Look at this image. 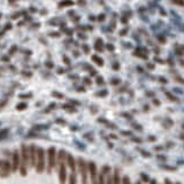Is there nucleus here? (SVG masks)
Instances as JSON below:
<instances>
[{
    "mask_svg": "<svg viewBox=\"0 0 184 184\" xmlns=\"http://www.w3.org/2000/svg\"><path fill=\"white\" fill-rule=\"evenodd\" d=\"M29 163V152L26 146L23 144L21 147V162H20V167H21V175L26 176V166Z\"/></svg>",
    "mask_w": 184,
    "mask_h": 184,
    "instance_id": "f257e3e1",
    "label": "nucleus"
},
{
    "mask_svg": "<svg viewBox=\"0 0 184 184\" xmlns=\"http://www.w3.org/2000/svg\"><path fill=\"white\" fill-rule=\"evenodd\" d=\"M37 160H38V162H37L36 170H37V173H42L45 169V152L42 147L37 149Z\"/></svg>",
    "mask_w": 184,
    "mask_h": 184,
    "instance_id": "f03ea898",
    "label": "nucleus"
},
{
    "mask_svg": "<svg viewBox=\"0 0 184 184\" xmlns=\"http://www.w3.org/2000/svg\"><path fill=\"white\" fill-rule=\"evenodd\" d=\"M78 169L79 173L82 175V182L83 184H88V173H87V163L84 161V159L79 158L78 159Z\"/></svg>",
    "mask_w": 184,
    "mask_h": 184,
    "instance_id": "7ed1b4c3",
    "label": "nucleus"
},
{
    "mask_svg": "<svg viewBox=\"0 0 184 184\" xmlns=\"http://www.w3.org/2000/svg\"><path fill=\"white\" fill-rule=\"evenodd\" d=\"M55 166V149L50 147L48 149V167H47V172L51 173L52 168Z\"/></svg>",
    "mask_w": 184,
    "mask_h": 184,
    "instance_id": "20e7f679",
    "label": "nucleus"
},
{
    "mask_svg": "<svg viewBox=\"0 0 184 184\" xmlns=\"http://www.w3.org/2000/svg\"><path fill=\"white\" fill-rule=\"evenodd\" d=\"M10 172V165L5 160H0V176L7 177Z\"/></svg>",
    "mask_w": 184,
    "mask_h": 184,
    "instance_id": "39448f33",
    "label": "nucleus"
},
{
    "mask_svg": "<svg viewBox=\"0 0 184 184\" xmlns=\"http://www.w3.org/2000/svg\"><path fill=\"white\" fill-rule=\"evenodd\" d=\"M89 170H90V175H91V182L92 184L97 183V167L95 162H90L89 163Z\"/></svg>",
    "mask_w": 184,
    "mask_h": 184,
    "instance_id": "423d86ee",
    "label": "nucleus"
},
{
    "mask_svg": "<svg viewBox=\"0 0 184 184\" xmlns=\"http://www.w3.org/2000/svg\"><path fill=\"white\" fill-rule=\"evenodd\" d=\"M37 158V149L35 145H30L29 146V159H30V165L34 167Z\"/></svg>",
    "mask_w": 184,
    "mask_h": 184,
    "instance_id": "0eeeda50",
    "label": "nucleus"
},
{
    "mask_svg": "<svg viewBox=\"0 0 184 184\" xmlns=\"http://www.w3.org/2000/svg\"><path fill=\"white\" fill-rule=\"evenodd\" d=\"M59 180H60L61 184H65V182H66V166H65V162H59Z\"/></svg>",
    "mask_w": 184,
    "mask_h": 184,
    "instance_id": "6e6552de",
    "label": "nucleus"
},
{
    "mask_svg": "<svg viewBox=\"0 0 184 184\" xmlns=\"http://www.w3.org/2000/svg\"><path fill=\"white\" fill-rule=\"evenodd\" d=\"M13 172H16L20 167V155H18V151H15L13 153Z\"/></svg>",
    "mask_w": 184,
    "mask_h": 184,
    "instance_id": "1a4fd4ad",
    "label": "nucleus"
},
{
    "mask_svg": "<svg viewBox=\"0 0 184 184\" xmlns=\"http://www.w3.org/2000/svg\"><path fill=\"white\" fill-rule=\"evenodd\" d=\"M67 161H68V165H69L70 169L73 170V173H75V160H74V158H73V155H70V154H68L67 155Z\"/></svg>",
    "mask_w": 184,
    "mask_h": 184,
    "instance_id": "9d476101",
    "label": "nucleus"
},
{
    "mask_svg": "<svg viewBox=\"0 0 184 184\" xmlns=\"http://www.w3.org/2000/svg\"><path fill=\"white\" fill-rule=\"evenodd\" d=\"M113 184H121L120 182V174H119V169L116 168L114 173V177H113Z\"/></svg>",
    "mask_w": 184,
    "mask_h": 184,
    "instance_id": "9b49d317",
    "label": "nucleus"
},
{
    "mask_svg": "<svg viewBox=\"0 0 184 184\" xmlns=\"http://www.w3.org/2000/svg\"><path fill=\"white\" fill-rule=\"evenodd\" d=\"M92 60L96 62L98 66H103V65H104L103 59H101V58H99V56H97V55H93V56H92Z\"/></svg>",
    "mask_w": 184,
    "mask_h": 184,
    "instance_id": "f8f14e48",
    "label": "nucleus"
},
{
    "mask_svg": "<svg viewBox=\"0 0 184 184\" xmlns=\"http://www.w3.org/2000/svg\"><path fill=\"white\" fill-rule=\"evenodd\" d=\"M101 45H103V40L101 39H98L96 43V46H95L97 51H103V46Z\"/></svg>",
    "mask_w": 184,
    "mask_h": 184,
    "instance_id": "ddd939ff",
    "label": "nucleus"
},
{
    "mask_svg": "<svg viewBox=\"0 0 184 184\" xmlns=\"http://www.w3.org/2000/svg\"><path fill=\"white\" fill-rule=\"evenodd\" d=\"M105 175L106 173L101 170V173L99 174V184H105Z\"/></svg>",
    "mask_w": 184,
    "mask_h": 184,
    "instance_id": "4468645a",
    "label": "nucleus"
},
{
    "mask_svg": "<svg viewBox=\"0 0 184 184\" xmlns=\"http://www.w3.org/2000/svg\"><path fill=\"white\" fill-rule=\"evenodd\" d=\"M69 184H76V174L75 173H71L69 177Z\"/></svg>",
    "mask_w": 184,
    "mask_h": 184,
    "instance_id": "2eb2a0df",
    "label": "nucleus"
},
{
    "mask_svg": "<svg viewBox=\"0 0 184 184\" xmlns=\"http://www.w3.org/2000/svg\"><path fill=\"white\" fill-rule=\"evenodd\" d=\"M16 108H18V111H23V109H26V104H24V103H22V104H18V105L16 106Z\"/></svg>",
    "mask_w": 184,
    "mask_h": 184,
    "instance_id": "dca6fc26",
    "label": "nucleus"
},
{
    "mask_svg": "<svg viewBox=\"0 0 184 184\" xmlns=\"http://www.w3.org/2000/svg\"><path fill=\"white\" fill-rule=\"evenodd\" d=\"M52 96L55 97V98H60V99H62V98H63V95L59 93V92H56V91H53V92H52Z\"/></svg>",
    "mask_w": 184,
    "mask_h": 184,
    "instance_id": "f3484780",
    "label": "nucleus"
},
{
    "mask_svg": "<svg viewBox=\"0 0 184 184\" xmlns=\"http://www.w3.org/2000/svg\"><path fill=\"white\" fill-rule=\"evenodd\" d=\"M7 132H8V130H7V129H4V130H1V131H0V139H2V138H4V137L7 135Z\"/></svg>",
    "mask_w": 184,
    "mask_h": 184,
    "instance_id": "a211bd4d",
    "label": "nucleus"
},
{
    "mask_svg": "<svg viewBox=\"0 0 184 184\" xmlns=\"http://www.w3.org/2000/svg\"><path fill=\"white\" fill-rule=\"evenodd\" d=\"M82 48H83V51L87 53V54H88V53H90V48H89V46L87 44L82 45Z\"/></svg>",
    "mask_w": 184,
    "mask_h": 184,
    "instance_id": "6ab92c4d",
    "label": "nucleus"
},
{
    "mask_svg": "<svg viewBox=\"0 0 184 184\" xmlns=\"http://www.w3.org/2000/svg\"><path fill=\"white\" fill-rule=\"evenodd\" d=\"M122 184H130V180H129L128 176H124V177H123Z\"/></svg>",
    "mask_w": 184,
    "mask_h": 184,
    "instance_id": "aec40b11",
    "label": "nucleus"
},
{
    "mask_svg": "<svg viewBox=\"0 0 184 184\" xmlns=\"http://www.w3.org/2000/svg\"><path fill=\"white\" fill-rule=\"evenodd\" d=\"M62 108H67L68 111H71V112H75V109H74V107L70 105H63L62 106Z\"/></svg>",
    "mask_w": 184,
    "mask_h": 184,
    "instance_id": "412c9836",
    "label": "nucleus"
},
{
    "mask_svg": "<svg viewBox=\"0 0 184 184\" xmlns=\"http://www.w3.org/2000/svg\"><path fill=\"white\" fill-rule=\"evenodd\" d=\"M16 50H18V48H16V46H15V45H14V46H12V48L9 50V54H10V55H13L14 52H15Z\"/></svg>",
    "mask_w": 184,
    "mask_h": 184,
    "instance_id": "4be33fe9",
    "label": "nucleus"
},
{
    "mask_svg": "<svg viewBox=\"0 0 184 184\" xmlns=\"http://www.w3.org/2000/svg\"><path fill=\"white\" fill-rule=\"evenodd\" d=\"M73 5V2H69V1H63L60 4V6H71Z\"/></svg>",
    "mask_w": 184,
    "mask_h": 184,
    "instance_id": "5701e85b",
    "label": "nucleus"
},
{
    "mask_svg": "<svg viewBox=\"0 0 184 184\" xmlns=\"http://www.w3.org/2000/svg\"><path fill=\"white\" fill-rule=\"evenodd\" d=\"M107 184H113V178H112V176H108L107 177V182H106Z\"/></svg>",
    "mask_w": 184,
    "mask_h": 184,
    "instance_id": "b1692460",
    "label": "nucleus"
},
{
    "mask_svg": "<svg viewBox=\"0 0 184 184\" xmlns=\"http://www.w3.org/2000/svg\"><path fill=\"white\" fill-rule=\"evenodd\" d=\"M103 83H104L103 77H98V78H97V84H103Z\"/></svg>",
    "mask_w": 184,
    "mask_h": 184,
    "instance_id": "393cba45",
    "label": "nucleus"
},
{
    "mask_svg": "<svg viewBox=\"0 0 184 184\" xmlns=\"http://www.w3.org/2000/svg\"><path fill=\"white\" fill-rule=\"evenodd\" d=\"M141 178H143V181H145V182H149V177L145 175V174H141Z\"/></svg>",
    "mask_w": 184,
    "mask_h": 184,
    "instance_id": "a878e982",
    "label": "nucleus"
},
{
    "mask_svg": "<svg viewBox=\"0 0 184 184\" xmlns=\"http://www.w3.org/2000/svg\"><path fill=\"white\" fill-rule=\"evenodd\" d=\"M20 98H22V99H24V98H31V95L29 93V95H20Z\"/></svg>",
    "mask_w": 184,
    "mask_h": 184,
    "instance_id": "bb28decb",
    "label": "nucleus"
},
{
    "mask_svg": "<svg viewBox=\"0 0 184 184\" xmlns=\"http://www.w3.org/2000/svg\"><path fill=\"white\" fill-rule=\"evenodd\" d=\"M166 96H167V97H169V98H170V99H172L173 101H175V100H177V99H176L175 97H173V96H172V95H170V93H168V92H166Z\"/></svg>",
    "mask_w": 184,
    "mask_h": 184,
    "instance_id": "cd10ccee",
    "label": "nucleus"
},
{
    "mask_svg": "<svg viewBox=\"0 0 184 184\" xmlns=\"http://www.w3.org/2000/svg\"><path fill=\"white\" fill-rule=\"evenodd\" d=\"M45 65H46V67H48V68H53V66H54L52 62H46Z\"/></svg>",
    "mask_w": 184,
    "mask_h": 184,
    "instance_id": "c85d7f7f",
    "label": "nucleus"
},
{
    "mask_svg": "<svg viewBox=\"0 0 184 184\" xmlns=\"http://www.w3.org/2000/svg\"><path fill=\"white\" fill-rule=\"evenodd\" d=\"M119 83H120V79H113V81H112V84H114V85H116V84H119Z\"/></svg>",
    "mask_w": 184,
    "mask_h": 184,
    "instance_id": "c756f323",
    "label": "nucleus"
},
{
    "mask_svg": "<svg viewBox=\"0 0 184 184\" xmlns=\"http://www.w3.org/2000/svg\"><path fill=\"white\" fill-rule=\"evenodd\" d=\"M106 95H107V91H105V90H104V92H100V93H97V96H101V97L106 96Z\"/></svg>",
    "mask_w": 184,
    "mask_h": 184,
    "instance_id": "7c9ffc66",
    "label": "nucleus"
},
{
    "mask_svg": "<svg viewBox=\"0 0 184 184\" xmlns=\"http://www.w3.org/2000/svg\"><path fill=\"white\" fill-rule=\"evenodd\" d=\"M50 36L51 37H59V34L58 32H50Z\"/></svg>",
    "mask_w": 184,
    "mask_h": 184,
    "instance_id": "2f4dec72",
    "label": "nucleus"
},
{
    "mask_svg": "<svg viewBox=\"0 0 184 184\" xmlns=\"http://www.w3.org/2000/svg\"><path fill=\"white\" fill-rule=\"evenodd\" d=\"M107 48H108L109 51H113V50H114V46H113V45H111V44H108L107 45Z\"/></svg>",
    "mask_w": 184,
    "mask_h": 184,
    "instance_id": "473e14b6",
    "label": "nucleus"
},
{
    "mask_svg": "<svg viewBox=\"0 0 184 184\" xmlns=\"http://www.w3.org/2000/svg\"><path fill=\"white\" fill-rule=\"evenodd\" d=\"M1 60H2V61H5V62H8L9 58L8 56H2V58H1Z\"/></svg>",
    "mask_w": 184,
    "mask_h": 184,
    "instance_id": "72a5a7b5",
    "label": "nucleus"
},
{
    "mask_svg": "<svg viewBox=\"0 0 184 184\" xmlns=\"http://www.w3.org/2000/svg\"><path fill=\"white\" fill-rule=\"evenodd\" d=\"M63 60H65V62L67 63V65H70V61H69V59L67 58V56H63Z\"/></svg>",
    "mask_w": 184,
    "mask_h": 184,
    "instance_id": "f704fd0d",
    "label": "nucleus"
},
{
    "mask_svg": "<svg viewBox=\"0 0 184 184\" xmlns=\"http://www.w3.org/2000/svg\"><path fill=\"white\" fill-rule=\"evenodd\" d=\"M127 32H128V30H127V29H124V30H122V31L120 32V35H121V36H124L125 34H127Z\"/></svg>",
    "mask_w": 184,
    "mask_h": 184,
    "instance_id": "c9c22d12",
    "label": "nucleus"
},
{
    "mask_svg": "<svg viewBox=\"0 0 184 184\" xmlns=\"http://www.w3.org/2000/svg\"><path fill=\"white\" fill-rule=\"evenodd\" d=\"M84 82H85V84H91V79H89L88 77L84 78Z\"/></svg>",
    "mask_w": 184,
    "mask_h": 184,
    "instance_id": "e433bc0d",
    "label": "nucleus"
},
{
    "mask_svg": "<svg viewBox=\"0 0 184 184\" xmlns=\"http://www.w3.org/2000/svg\"><path fill=\"white\" fill-rule=\"evenodd\" d=\"M98 20H99V21H104V20H105V15H103V14H101V15L98 18Z\"/></svg>",
    "mask_w": 184,
    "mask_h": 184,
    "instance_id": "4c0bfd02",
    "label": "nucleus"
},
{
    "mask_svg": "<svg viewBox=\"0 0 184 184\" xmlns=\"http://www.w3.org/2000/svg\"><path fill=\"white\" fill-rule=\"evenodd\" d=\"M56 123H59V124H66V122L63 120H56Z\"/></svg>",
    "mask_w": 184,
    "mask_h": 184,
    "instance_id": "58836bf2",
    "label": "nucleus"
},
{
    "mask_svg": "<svg viewBox=\"0 0 184 184\" xmlns=\"http://www.w3.org/2000/svg\"><path fill=\"white\" fill-rule=\"evenodd\" d=\"M66 34H67V35H73V30H69V29H67V30H66Z\"/></svg>",
    "mask_w": 184,
    "mask_h": 184,
    "instance_id": "ea45409f",
    "label": "nucleus"
},
{
    "mask_svg": "<svg viewBox=\"0 0 184 184\" xmlns=\"http://www.w3.org/2000/svg\"><path fill=\"white\" fill-rule=\"evenodd\" d=\"M122 135H125V136H130V135H131V132H129V131H122Z\"/></svg>",
    "mask_w": 184,
    "mask_h": 184,
    "instance_id": "a19ab883",
    "label": "nucleus"
},
{
    "mask_svg": "<svg viewBox=\"0 0 184 184\" xmlns=\"http://www.w3.org/2000/svg\"><path fill=\"white\" fill-rule=\"evenodd\" d=\"M133 127H135V129H137V130H141V127H140V125H137V124H135Z\"/></svg>",
    "mask_w": 184,
    "mask_h": 184,
    "instance_id": "79ce46f5",
    "label": "nucleus"
},
{
    "mask_svg": "<svg viewBox=\"0 0 184 184\" xmlns=\"http://www.w3.org/2000/svg\"><path fill=\"white\" fill-rule=\"evenodd\" d=\"M63 71H65V70L61 69V68H59V69H58V74H63Z\"/></svg>",
    "mask_w": 184,
    "mask_h": 184,
    "instance_id": "37998d69",
    "label": "nucleus"
},
{
    "mask_svg": "<svg viewBox=\"0 0 184 184\" xmlns=\"http://www.w3.org/2000/svg\"><path fill=\"white\" fill-rule=\"evenodd\" d=\"M159 79L161 81V83H167V81H166V79H165V78H162V77H160V78H159Z\"/></svg>",
    "mask_w": 184,
    "mask_h": 184,
    "instance_id": "c03bdc74",
    "label": "nucleus"
},
{
    "mask_svg": "<svg viewBox=\"0 0 184 184\" xmlns=\"http://www.w3.org/2000/svg\"><path fill=\"white\" fill-rule=\"evenodd\" d=\"M132 140H133V141H137V143H140V141H141V140L138 139V138H132Z\"/></svg>",
    "mask_w": 184,
    "mask_h": 184,
    "instance_id": "a18cd8bd",
    "label": "nucleus"
},
{
    "mask_svg": "<svg viewBox=\"0 0 184 184\" xmlns=\"http://www.w3.org/2000/svg\"><path fill=\"white\" fill-rule=\"evenodd\" d=\"M165 184H172V182H170V181H169V180H165Z\"/></svg>",
    "mask_w": 184,
    "mask_h": 184,
    "instance_id": "49530a36",
    "label": "nucleus"
},
{
    "mask_svg": "<svg viewBox=\"0 0 184 184\" xmlns=\"http://www.w3.org/2000/svg\"><path fill=\"white\" fill-rule=\"evenodd\" d=\"M147 67H149L150 69H153V68H154V66H153V65H149V63H147Z\"/></svg>",
    "mask_w": 184,
    "mask_h": 184,
    "instance_id": "de8ad7c7",
    "label": "nucleus"
},
{
    "mask_svg": "<svg viewBox=\"0 0 184 184\" xmlns=\"http://www.w3.org/2000/svg\"><path fill=\"white\" fill-rule=\"evenodd\" d=\"M153 103H154L155 105H160V101H158V100H155V99H154V101H153Z\"/></svg>",
    "mask_w": 184,
    "mask_h": 184,
    "instance_id": "09e8293b",
    "label": "nucleus"
},
{
    "mask_svg": "<svg viewBox=\"0 0 184 184\" xmlns=\"http://www.w3.org/2000/svg\"><path fill=\"white\" fill-rule=\"evenodd\" d=\"M113 68H114V69H119V65H114Z\"/></svg>",
    "mask_w": 184,
    "mask_h": 184,
    "instance_id": "8fccbe9b",
    "label": "nucleus"
},
{
    "mask_svg": "<svg viewBox=\"0 0 184 184\" xmlns=\"http://www.w3.org/2000/svg\"><path fill=\"white\" fill-rule=\"evenodd\" d=\"M151 184H157V182H155V181H154V180H153V181H152V182H151Z\"/></svg>",
    "mask_w": 184,
    "mask_h": 184,
    "instance_id": "3c124183",
    "label": "nucleus"
},
{
    "mask_svg": "<svg viewBox=\"0 0 184 184\" xmlns=\"http://www.w3.org/2000/svg\"><path fill=\"white\" fill-rule=\"evenodd\" d=\"M137 184H140V182H138V183H137Z\"/></svg>",
    "mask_w": 184,
    "mask_h": 184,
    "instance_id": "603ef678",
    "label": "nucleus"
},
{
    "mask_svg": "<svg viewBox=\"0 0 184 184\" xmlns=\"http://www.w3.org/2000/svg\"><path fill=\"white\" fill-rule=\"evenodd\" d=\"M176 184H181V183H176Z\"/></svg>",
    "mask_w": 184,
    "mask_h": 184,
    "instance_id": "864d4df0",
    "label": "nucleus"
},
{
    "mask_svg": "<svg viewBox=\"0 0 184 184\" xmlns=\"http://www.w3.org/2000/svg\"><path fill=\"white\" fill-rule=\"evenodd\" d=\"M183 128H184V125H183Z\"/></svg>",
    "mask_w": 184,
    "mask_h": 184,
    "instance_id": "5fc2aeb1",
    "label": "nucleus"
}]
</instances>
